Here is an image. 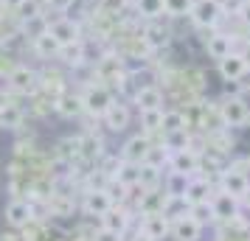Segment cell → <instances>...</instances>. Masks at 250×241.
<instances>
[{
  "label": "cell",
  "instance_id": "obj_1",
  "mask_svg": "<svg viewBox=\"0 0 250 241\" xmlns=\"http://www.w3.org/2000/svg\"><path fill=\"white\" fill-rule=\"evenodd\" d=\"M115 101L113 95V87L110 84H104V81H93L87 84L84 90H82V104H84V112L93 115V118H102L104 110Z\"/></svg>",
  "mask_w": 250,
  "mask_h": 241
},
{
  "label": "cell",
  "instance_id": "obj_2",
  "mask_svg": "<svg viewBox=\"0 0 250 241\" xmlns=\"http://www.w3.org/2000/svg\"><path fill=\"white\" fill-rule=\"evenodd\" d=\"M3 79H6V87L17 95H34L40 90V73L31 65H14Z\"/></svg>",
  "mask_w": 250,
  "mask_h": 241
},
{
  "label": "cell",
  "instance_id": "obj_3",
  "mask_svg": "<svg viewBox=\"0 0 250 241\" xmlns=\"http://www.w3.org/2000/svg\"><path fill=\"white\" fill-rule=\"evenodd\" d=\"M48 34L65 48V45H73V42H82V25L73 17L57 14V17H48Z\"/></svg>",
  "mask_w": 250,
  "mask_h": 241
},
{
  "label": "cell",
  "instance_id": "obj_4",
  "mask_svg": "<svg viewBox=\"0 0 250 241\" xmlns=\"http://www.w3.org/2000/svg\"><path fill=\"white\" fill-rule=\"evenodd\" d=\"M3 216H6V224H9V227L20 230V227L31 224L37 219V207H34V202H28L25 196H12V199L6 202Z\"/></svg>",
  "mask_w": 250,
  "mask_h": 241
},
{
  "label": "cell",
  "instance_id": "obj_5",
  "mask_svg": "<svg viewBox=\"0 0 250 241\" xmlns=\"http://www.w3.org/2000/svg\"><path fill=\"white\" fill-rule=\"evenodd\" d=\"M222 14H225V6L219 0H194L188 17H191V23L197 28H216Z\"/></svg>",
  "mask_w": 250,
  "mask_h": 241
},
{
  "label": "cell",
  "instance_id": "obj_6",
  "mask_svg": "<svg viewBox=\"0 0 250 241\" xmlns=\"http://www.w3.org/2000/svg\"><path fill=\"white\" fill-rule=\"evenodd\" d=\"M216 110H219V118H222V124H225L228 129H239V127H245V124L250 121L248 104H245V98H239V95L225 98Z\"/></svg>",
  "mask_w": 250,
  "mask_h": 241
},
{
  "label": "cell",
  "instance_id": "obj_7",
  "mask_svg": "<svg viewBox=\"0 0 250 241\" xmlns=\"http://www.w3.org/2000/svg\"><path fill=\"white\" fill-rule=\"evenodd\" d=\"M124 56L121 54H104L96 59V79L104 84H118V79L124 76Z\"/></svg>",
  "mask_w": 250,
  "mask_h": 241
},
{
  "label": "cell",
  "instance_id": "obj_8",
  "mask_svg": "<svg viewBox=\"0 0 250 241\" xmlns=\"http://www.w3.org/2000/svg\"><path fill=\"white\" fill-rule=\"evenodd\" d=\"M102 121H104V127H107V132L118 135V132L129 129V124H132V112H129V107H126L124 101H113L107 110H104Z\"/></svg>",
  "mask_w": 250,
  "mask_h": 241
},
{
  "label": "cell",
  "instance_id": "obj_9",
  "mask_svg": "<svg viewBox=\"0 0 250 241\" xmlns=\"http://www.w3.org/2000/svg\"><path fill=\"white\" fill-rule=\"evenodd\" d=\"M169 166H171V171H180V174H186V177H194V174L200 171V166H203V157H200V151H194L191 146H188V149L171 151Z\"/></svg>",
  "mask_w": 250,
  "mask_h": 241
},
{
  "label": "cell",
  "instance_id": "obj_10",
  "mask_svg": "<svg viewBox=\"0 0 250 241\" xmlns=\"http://www.w3.org/2000/svg\"><path fill=\"white\" fill-rule=\"evenodd\" d=\"M169 236L174 241H200L203 239V224H200L191 213H186V216H180V219L171 222Z\"/></svg>",
  "mask_w": 250,
  "mask_h": 241
},
{
  "label": "cell",
  "instance_id": "obj_11",
  "mask_svg": "<svg viewBox=\"0 0 250 241\" xmlns=\"http://www.w3.org/2000/svg\"><path fill=\"white\" fill-rule=\"evenodd\" d=\"M149 149H152V138L144 135V132H138V135H132V138L121 146V154H118V157L126 160V163H138V166H141V163L146 160Z\"/></svg>",
  "mask_w": 250,
  "mask_h": 241
},
{
  "label": "cell",
  "instance_id": "obj_12",
  "mask_svg": "<svg viewBox=\"0 0 250 241\" xmlns=\"http://www.w3.org/2000/svg\"><path fill=\"white\" fill-rule=\"evenodd\" d=\"M138 39H141V45L146 48V51H158V48L169 45L171 37H169V28H166V25H160L158 20H149V23L141 28Z\"/></svg>",
  "mask_w": 250,
  "mask_h": 241
},
{
  "label": "cell",
  "instance_id": "obj_13",
  "mask_svg": "<svg viewBox=\"0 0 250 241\" xmlns=\"http://www.w3.org/2000/svg\"><path fill=\"white\" fill-rule=\"evenodd\" d=\"M110 207H113V199H110V194H107L104 188H87V191H84L82 210H84L87 216H102Z\"/></svg>",
  "mask_w": 250,
  "mask_h": 241
},
{
  "label": "cell",
  "instance_id": "obj_14",
  "mask_svg": "<svg viewBox=\"0 0 250 241\" xmlns=\"http://www.w3.org/2000/svg\"><path fill=\"white\" fill-rule=\"evenodd\" d=\"M132 104L138 107V112L144 110H163V90L158 84H141L132 95Z\"/></svg>",
  "mask_w": 250,
  "mask_h": 241
},
{
  "label": "cell",
  "instance_id": "obj_15",
  "mask_svg": "<svg viewBox=\"0 0 250 241\" xmlns=\"http://www.w3.org/2000/svg\"><path fill=\"white\" fill-rule=\"evenodd\" d=\"M54 110H57V115H62L65 121H73V118L84 115L82 93H59L57 98H54Z\"/></svg>",
  "mask_w": 250,
  "mask_h": 241
},
{
  "label": "cell",
  "instance_id": "obj_16",
  "mask_svg": "<svg viewBox=\"0 0 250 241\" xmlns=\"http://www.w3.org/2000/svg\"><path fill=\"white\" fill-rule=\"evenodd\" d=\"M169 227H171V222L166 213H146L144 222H141V233H146L152 241H163L169 236Z\"/></svg>",
  "mask_w": 250,
  "mask_h": 241
},
{
  "label": "cell",
  "instance_id": "obj_17",
  "mask_svg": "<svg viewBox=\"0 0 250 241\" xmlns=\"http://www.w3.org/2000/svg\"><path fill=\"white\" fill-rule=\"evenodd\" d=\"M219 65V76L225 81H236L245 70H248V56L245 54H236V51H230L225 59H219L216 62Z\"/></svg>",
  "mask_w": 250,
  "mask_h": 241
},
{
  "label": "cell",
  "instance_id": "obj_18",
  "mask_svg": "<svg viewBox=\"0 0 250 241\" xmlns=\"http://www.w3.org/2000/svg\"><path fill=\"white\" fill-rule=\"evenodd\" d=\"M219 185H222V194H230L236 199H242V194L250 188V177L239 174L236 168H225L222 177H219Z\"/></svg>",
  "mask_w": 250,
  "mask_h": 241
},
{
  "label": "cell",
  "instance_id": "obj_19",
  "mask_svg": "<svg viewBox=\"0 0 250 241\" xmlns=\"http://www.w3.org/2000/svg\"><path fill=\"white\" fill-rule=\"evenodd\" d=\"M45 210L51 213V216H57V219H70L73 216V210H76V202H73V196L70 194L51 191V196L45 199Z\"/></svg>",
  "mask_w": 250,
  "mask_h": 241
},
{
  "label": "cell",
  "instance_id": "obj_20",
  "mask_svg": "<svg viewBox=\"0 0 250 241\" xmlns=\"http://www.w3.org/2000/svg\"><path fill=\"white\" fill-rule=\"evenodd\" d=\"M102 227L110 230V233H118V236H124L126 227H129V213H126L121 205H113L107 213H102Z\"/></svg>",
  "mask_w": 250,
  "mask_h": 241
},
{
  "label": "cell",
  "instance_id": "obj_21",
  "mask_svg": "<svg viewBox=\"0 0 250 241\" xmlns=\"http://www.w3.org/2000/svg\"><path fill=\"white\" fill-rule=\"evenodd\" d=\"M25 124V110L14 101H3V110H0V129H20Z\"/></svg>",
  "mask_w": 250,
  "mask_h": 241
},
{
  "label": "cell",
  "instance_id": "obj_22",
  "mask_svg": "<svg viewBox=\"0 0 250 241\" xmlns=\"http://www.w3.org/2000/svg\"><path fill=\"white\" fill-rule=\"evenodd\" d=\"M208 194H211V183L208 180H203V177H191L188 180V185H186V194H183V199L188 202V207L191 205H203V202H208Z\"/></svg>",
  "mask_w": 250,
  "mask_h": 241
},
{
  "label": "cell",
  "instance_id": "obj_23",
  "mask_svg": "<svg viewBox=\"0 0 250 241\" xmlns=\"http://www.w3.org/2000/svg\"><path fill=\"white\" fill-rule=\"evenodd\" d=\"M211 213H214V219H230L239 213V199L236 196H230V194H219L214 196V202H211Z\"/></svg>",
  "mask_w": 250,
  "mask_h": 241
},
{
  "label": "cell",
  "instance_id": "obj_24",
  "mask_svg": "<svg viewBox=\"0 0 250 241\" xmlns=\"http://www.w3.org/2000/svg\"><path fill=\"white\" fill-rule=\"evenodd\" d=\"M205 51H208V56H211V59L219 62V59H225L228 54L233 51V37H230V34H216V31H214V34L205 39Z\"/></svg>",
  "mask_w": 250,
  "mask_h": 241
},
{
  "label": "cell",
  "instance_id": "obj_25",
  "mask_svg": "<svg viewBox=\"0 0 250 241\" xmlns=\"http://www.w3.org/2000/svg\"><path fill=\"white\" fill-rule=\"evenodd\" d=\"M31 48H34V54L37 56H42V59H57L59 56V42L54 39V37L48 34V31H42V34H37L31 37Z\"/></svg>",
  "mask_w": 250,
  "mask_h": 241
},
{
  "label": "cell",
  "instance_id": "obj_26",
  "mask_svg": "<svg viewBox=\"0 0 250 241\" xmlns=\"http://www.w3.org/2000/svg\"><path fill=\"white\" fill-rule=\"evenodd\" d=\"M163 168L160 166H152V163H141L138 166V185L141 188H160V183H163Z\"/></svg>",
  "mask_w": 250,
  "mask_h": 241
},
{
  "label": "cell",
  "instance_id": "obj_27",
  "mask_svg": "<svg viewBox=\"0 0 250 241\" xmlns=\"http://www.w3.org/2000/svg\"><path fill=\"white\" fill-rule=\"evenodd\" d=\"M188 127L186 121V112L183 110H163V118H160V135H169V132H180V129Z\"/></svg>",
  "mask_w": 250,
  "mask_h": 241
},
{
  "label": "cell",
  "instance_id": "obj_28",
  "mask_svg": "<svg viewBox=\"0 0 250 241\" xmlns=\"http://www.w3.org/2000/svg\"><path fill=\"white\" fill-rule=\"evenodd\" d=\"M68 68H82L84 62H87V56H84V42H73V45H65L59 48V56Z\"/></svg>",
  "mask_w": 250,
  "mask_h": 241
},
{
  "label": "cell",
  "instance_id": "obj_29",
  "mask_svg": "<svg viewBox=\"0 0 250 241\" xmlns=\"http://www.w3.org/2000/svg\"><path fill=\"white\" fill-rule=\"evenodd\" d=\"M135 12L141 20H160L163 17V0H135Z\"/></svg>",
  "mask_w": 250,
  "mask_h": 241
},
{
  "label": "cell",
  "instance_id": "obj_30",
  "mask_svg": "<svg viewBox=\"0 0 250 241\" xmlns=\"http://www.w3.org/2000/svg\"><path fill=\"white\" fill-rule=\"evenodd\" d=\"M141 115V132L144 135H158L160 132V118H163V110H144V112H138Z\"/></svg>",
  "mask_w": 250,
  "mask_h": 241
},
{
  "label": "cell",
  "instance_id": "obj_31",
  "mask_svg": "<svg viewBox=\"0 0 250 241\" xmlns=\"http://www.w3.org/2000/svg\"><path fill=\"white\" fill-rule=\"evenodd\" d=\"M188 180H191V177H186V174H180V171H169L166 183H163V191H166L169 196H180V199H183Z\"/></svg>",
  "mask_w": 250,
  "mask_h": 241
},
{
  "label": "cell",
  "instance_id": "obj_32",
  "mask_svg": "<svg viewBox=\"0 0 250 241\" xmlns=\"http://www.w3.org/2000/svg\"><path fill=\"white\" fill-rule=\"evenodd\" d=\"M57 157L68 163H79V138H65L57 143V151H54Z\"/></svg>",
  "mask_w": 250,
  "mask_h": 241
},
{
  "label": "cell",
  "instance_id": "obj_33",
  "mask_svg": "<svg viewBox=\"0 0 250 241\" xmlns=\"http://www.w3.org/2000/svg\"><path fill=\"white\" fill-rule=\"evenodd\" d=\"M113 180H118L124 188H132V185H138V163L121 160V166H118V171H115Z\"/></svg>",
  "mask_w": 250,
  "mask_h": 241
},
{
  "label": "cell",
  "instance_id": "obj_34",
  "mask_svg": "<svg viewBox=\"0 0 250 241\" xmlns=\"http://www.w3.org/2000/svg\"><path fill=\"white\" fill-rule=\"evenodd\" d=\"M191 6H194V0H163V12L169 17H186L191 12Z\"/></svg>",
  "mask_w": 250,
  "mask_h": 241
},
{
  "label": "cell",
  "instance_id": "obj_35",
  "mask_svg": "<svg viewBox=\"0 0 250 241\" xmlns=\"http://www.w3.org/2000/svg\"><path fill=\"white\" fill-rule=\"evenodd\" d=\"M126 3L129 0H99V12L104 17H118V14L126 9Z\"/></svg>",
  "mask_w": 250,
  "mask_h": 241
},
{
  "label": "cell",
  "instance_id": "obj_36",
  "mask_svg": "<svg viewBox=\"0 0 250 241\" xmlns=\"http://www.w3.org/2000/svg\"><path fill=\"white\" fill-rule=\"evenodd\" d=\"M73 3L76 0H45V9L54 14H68L70 9H73Z\"/></svg>",
  "mask_w": 250,
  "mask_h": 241
},
{
  "label": "cell",
  "instance_id": "obj_37",
  "mask_svg": "<svg viewBox=\"0 0 250 241\" xmlns=\"http://www.w3.org/2000/svg\"><path fill=\"white\" fill-rule=\"evenodd\" d=\"M124 236H118V233H110V230H99V233H93L90 236V241H121Z\"/></svg>",
  "mask_w": 250,
  "mask_h": 241
},
{
  "label": "cell",
  "instance_id": "obj_38",
  "mask_svg": "<svg viewBox=\"0 0 250 241\" xmlns=\"http://www.w3.org/2000/svg\"><path fill=\"white\" fill-rule=\"evenodd\" d=\"M236 14H239V20L250 28V0H245V3H239V9H236Z\"/></svg>",
  "mask_w": 250,
  "mask_h": 241
},
{
  "label": "cell",
  "instance_id": "obj_39",
  "mask_svg": "<svg viewBox=\"0 0 250 241\" xmlns=\"http://www.w3.org/2000/svg\"><path fill=\"white\" fill-rule=\"evenodd\" d=\"M20 3H23V0H3V6H9V9H14V12L20 9Z\"/></svg>",
  "mask_w": 250,
  "mask_h": 241
},
{
  "label": "cell",
  "instance_id": "obj_40",
  "mask_svg": "<svg viewBox=\"0 0 250 241\" xmlns=\"http://www.w3.org/2000/svg\"><path fill=\"white\" fill-rule=\"evenodd\" d=\"M129 241H152V239H149L146 233H141V230H138V233H135V236H132Z\"/></svg>",
  "mask_w": 250,
  "mask_h": 241
},
{
  "label": "cell",
  "instance_id": "obj_41",
  "mask_svg": "<svg viewBox=\"0 0 250 241\" xmlns=\"http://www.w3.org/2000/svg\"><path fill=\"white\" fill-rule=\"evenodd\" d=\"M242 202H245V205L250 207V188H248V191H245V194H242Z\"/></svg>",
  "mask_w": 250,
  "mask_h": 241
}]
</instances>
